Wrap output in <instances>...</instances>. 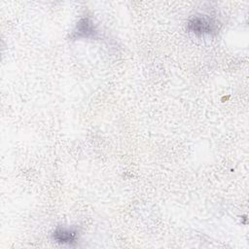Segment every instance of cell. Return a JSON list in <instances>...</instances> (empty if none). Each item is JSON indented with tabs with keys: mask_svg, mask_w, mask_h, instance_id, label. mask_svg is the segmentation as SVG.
<instances>
[{
	"mask_svg": "<svg viewBox=\"0 0 249 249\" xmlns=\"http://www.w3.org/2000/svg\"><path fill=\"white\" fill-rule=\"evenodd\" d=\"M78 237V231L74 228L57 227L53 232V239L61 244L71 245L76 242Z\"/></svg>",
	"mask_w": 249,
	"mask_h": 249,
	"instance_id": "obj_2",
	"label": "cell"
},
{
	"mask_svg": "<svg viewBox=\"0 0 249 249\" xmlns=\"http://www.w3.org/2000/svg\"><path fill=\"white\" fill-rule=\"evenodd\" d=\"M187 28L196 36H214L220 30V21L214 16L197 14L189 19Z\"/></svg>",
	"mask_w": 249,
	"mask_h": 249,
	"instance_id": "obj_1",
	"label": "cell"
}]
</instances>
